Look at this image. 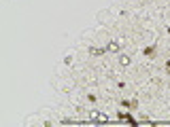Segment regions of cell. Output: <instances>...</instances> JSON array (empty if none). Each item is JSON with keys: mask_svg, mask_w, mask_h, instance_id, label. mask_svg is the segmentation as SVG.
I'll return each instance as SVG.
<instances>
[{"mask_svg": "<svg viewBox=\"0 0 170 127\" xmlns=\"http://www.w3.org/2000/svg\"><path fill=\"white\" fill-rule=\"evenodd\" d=\"M106 51H111V53H121V47H119V42H109L106 45Z\"/></svg>", "mask_w": 170, "mask_h": 127, "instance_id": "8992f818", "label": "cell"}, {"mask_svg": "<svg viewBox=\"0 0 170 127\" xmlns=\"http://www.w3.org/2000/svg\"><path fill=\"white\" fill-rule=\"evenodd\" d=\"M119 64H121V66H130V64H132V57L126 55V53H119Z\"/></svg>", "mask_w": 170, "mask_h": 127, "instance_id": "52a82bcc", "label": "cell"}, {"mask_svg": "<svg viewBox=\"0 0 170 127\" xmlns=\"http://www.w3.org/2000/svg\"><path fill=\"white\" fill-rule=\"evenodd\" d=\"M168 34H170V25H168Z\"/></svg>", "mask_w": 170, "mask_h": 127, "instance_id": "9c48e42d", "label": "cell"}, {"mask_svg": "<svg viewBox=\"0 0 170 127\" xmlns=\"http://www.w3.org/2000/svg\"><path fill=\"white\" fill-rule=\"evenodd\" d=\"M119 106H121V108L136 110V108H138V102H136V100H121V102H119Z\"/></svg>", "mask_w": 170, "mask_h": 127, "instance_id": "7a4b0ae2", "label": "cell"}, {"mask_svg": "<svg viewBox=\"0 0 170 127\" xmlns=\"http://www.w3.org/2000/svg\"><path fill=\"white\" fill-rule=\"evenodd\" d=\"M166 72H168V74H170V59H168V62H166Z\"/></svg>", "mask_w": 170, "mask_h": 127, "instance_id": "ba28073f", "label": "cell"}, {"mask_svg": "<svg viewBox=\"0 0 170 127\" xmlns=\"http://www.w3.org/2000/svg\"><path fill=\"white\" fill-rule=\"evenodd\" d=\"M87 51H89V55L98 57V55H104V53H106V47H89Z\"/></svg>", "mask_w": 170, "mask_h": 127, "instance_id": "277c9868", "label": "cell"}, {"mask_svg": "<svg viewBox=\"0 0 170 127\" xmlns=\"http://www.w3.org/2000/svg\"><path fill=\"white\" fill-rule=\"evenodd\" d=\"M117 119L124 121V123H128V125H138V121H136L132 114H128V112H119V110H117Z\"/></svg>", "mask_w": 170, "mask_h": 127, "instance_id": "6da1fadb", "label": "cell"}, {"mask_svg": "<svg viewBox=\"0 0 170 127\" xmlns=\"http://www.w3.org/2000/svg\"><path fill=\"white\" fill-rule=\"evenodd\" d=\"M89 117H91L94 121H98V123H106V121H109V117H106L104 112H96V110H91Z\"/></svg>", "mask_w": 170, "mask_h": 127, "instance_id": "3957f363", "label": "cell"}, {"mask_svg": "<svg viewBox=\"0 0 170 127\" xmlns=\"http://www.w3.org/2000/svg\"><path fill=\"white\" fill-rule=\"evenodd\" d=\"M142 53L147 55V57H155V55H157V47H155V45H149V47L142 49Z\"/></svg>", "mask_w": 170, "mask_h": 127, "instance_id": "5b68a950", "label": "cell"}]
</instances>
